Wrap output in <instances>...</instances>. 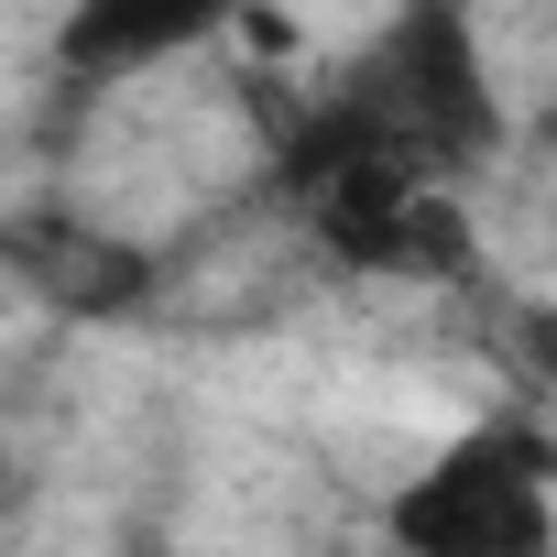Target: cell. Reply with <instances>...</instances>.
Segmentation results:
<instances>
[{"instance_id":"cell-1","label":"cell","mask_w":557,"mask_h":557,"mask_svg":"<svg viewBox=\"0 0 557 557\" xmlns=\"http://www.w3.org/2000/svg\"><path fill=\"white\" fill-rule=\"evenodd\" d=\"M307 110H318L329 132H350L361 153H383L394 175L437 186V197L503 143V88H492L481 34H470L459 12H405V23H383V34L339 66V88H318Z\"/></svg>"},{"instance_id":"cell-2","label":"cell","mask_w":557,"mask_h":557,"mask_svg":"<svg viewBox=\"0 0 557 557\" xmlns=\"http://www.w3.org/2000/svg\"><path fill=\"white\" fill-rule=\"evenodd\" d=\"M394 557H557V470L535 426L481 416L383 492Z\"/></svg>"},{"instance_id":"cell-3","label":"cell","mask_w":557,"mask_h":557,"mask_svg":"<svg viewBox=\"0 0 557 557\" xmlns=\"http://www.w3.org/2000/svg\"><path fill=\"white\" fill-rule=\"evenodd\" d=\"M0 273H12L23 296H45L55 318H132L153 296V262L132 240H110L99 219L77 208H23V219H0Z\"/></svg>"},{"instance_id":"cell-4","label":"cell","mask_w":557,"mask_h":557,"mask_svg":"<svg viewBox=\"0 0 557 557\" xmlns=\"http://www.w3.org/2000/svg\"><path fill=\"white\" fill-rule=\"evenodd\" d=\"M219 12H88L66 23V66L77 77H132L143 55H175V45H208Z\"/></svg>"}]
</instances>
